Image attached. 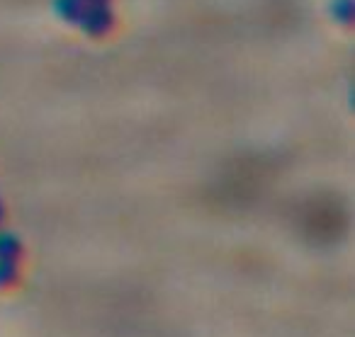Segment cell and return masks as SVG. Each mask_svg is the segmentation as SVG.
<instances>
[{"mask_svg": "<svg viewBox=\"0 0 355 337\" xmlns=\"http://www.w3.org/2000/svg\"><path fill=\"white\" fill-rule=\"evenodd\" d=\"M302 226L314 240H334L345 228V211L336 204V199H311L304 209Z\"/></svg>", "mask_w": 355, "mask_h": 337, "instance_id": "obj_1", "label": "cell"}]
</instances>
